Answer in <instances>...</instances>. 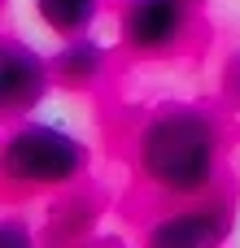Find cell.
<instances>
[{
    "label": "cell",
    "mask_w": 240,
    "mask_h": 248,
    "mask_svg": "<svg viewBox=\"0 0 240 248\" xmlns=\"http://www.w3.org/2000/svg\"><path fill=\"white\" fill-rule=\"evenodd\" d=\"M131 153L140 179L153 192L171 201H197L210 196L219 179L223 131L219 118L201 105H162L140 122Z\"/></svg>",
    "instance_id": "6da1fadb"
},
{
    "label": "cell",
    "mask_w": 240,
    "mask_h": 248,
    "mask_svg": "<svg viewBox=\"0 0 240 248\" xmlns=\"http://www.w3.org/2000/svg\"><path fill=\"white\" fill-rule=\"evenodd\" d=\"M0 166H4V179L13 187H31V192L70 187L87 170V148L74 131H66L57 122H31L26 118V122L4 131Z\"/></svg>",
    "instance_id": "7a4b0ae2"
},
{
    "label": "cell",
    "mask_w": 240,
    "mask_h": 248,
    "mask_svg": "<svg viewBox=\"0 0 240 248\" xmlns=\"http://www.w3.org/2000/svg\"><path fill=\"white\" fill-rule=\"evenodd\" d=\"M188 22H192V0H127L118 31L136 57H162L188 35Z\"/></svg>",
    "instance_id": "3957f363"
},
{
    "label": "cell",
    "mask_w": 240,
    "mask_h": 248,
    "mask_svg": "<svg viewBox=\"0 0 240 248\" xmlns=\"http://www.w3.org/2000/svg\"><path fill=\"white\" fill-rule=\"evenodd\" d=\"M52 87V61L35 52L26 39L4 35L0 44V109L9 118H26Z\"/></svg>",
    "instance_id": "277c9868"
},
{
    "label": "cell",
    "mask_w": 240,
    "mask_h": 248,
    "mask_svg": "<svg viewBox=\"0 0 240 248\" xmlns=\"http://www.w3.org/2000/svg\"><path fill=\"white\" fill-rule=\"evenodd\" d=\"M232 218L223 205H210L206 196H197L192 205L157 218L149 231H144V244L149 248H214L227 235Z\"/></svg>",
    "instance_id": "5b68a950"
},
{
    "label": "cell",
    "mask_w": 240,
    "mask_h": 248,
    "mask_svg": "<svg viewBox=\"0 0 240 248\" xmlns=\"http://www.w3.org/2000/svg\"><path fill=\"white\" fill-rule=\"evenodd\" d=\"M101 74H105V48L87 31L83 35H70L52 52V83L66 87V92H87V87L101 83Z\"/></svg>",
    "instance_id": "8992f818"
},
{
    "label": "cell",
    "mask_w": 240,
    "mask_h": 248,
    "mask_svg": "<svg viewBox=\"0 0 240 248\" xmlns=\"http://www.w3.org/2000/svg\"><path fill=\"white\" fill-rule=\"evenodd\" d=\"M101 4L105 0H31L39 26L52 31V35H61V39L92 31V22L101 17Z\"/></svg>",
    "instance_id": "52a82bcc"
},
{
    "label": "cell",
    "mask_w": 240,
    "mask_h": 248,
    "mask_svg": "<svg viewBox=\"0 0 240 248\" xmlns=\"http://www.w3.org/2000/svg\"><path fill=\"white\" fill-rule=\"evenodd\" d=\"M219 83H223V96L240 105V52H232L227 61H223V70H219Z\"/></svg>",
    "instance_id": "ba28073f"
}]
</instances>
